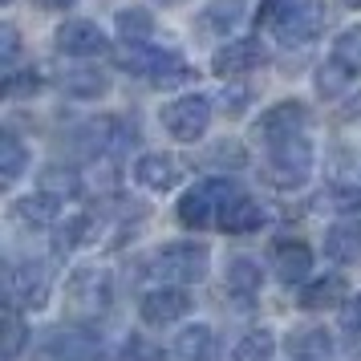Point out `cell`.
Masks as SVG:
<instances>
[{
    "label": "cell",
    "instance_id": "e0dca14e",
    "mask_svg": "<svg viewBox=\"0 0 361 361\" xmlns=\"http://www.w3.org/2000/svg\"><path fill=\"white\" fill-rule=\"evenodd\" d=\"M345 300H349V284H345L341 272L305 280V288H300V305L305 309H333V305H345Z\"/></svg>",
    "mask_w": 361,
    "mask_h": 361
},
{
    "label": "cell",
    "instance_id": "8992f818",
    "mask_svg": "<svg viewBox=\"0 0 361 361\" xmlns=\"http://www.w3.org/2000/svg\"><path fill=\"white\" fill-rule=\"evenodd\" d=\"M235 195V183L228 179H203L195 183L187 195L179 199V224L183 228H207L212 219H219V212H224V203Z\"/></svg>",
    "mask_w": 361,
    "mask_h": 361
},
{
    "label": "cell",
    "instance_id": "f1b7e54d",
    "mask_svg": "<svg viewBox=\"0 0 361 361\" xmlns=\"http://www.w3.org/2000/svg\"><path fill=\"white\" fill-rule=\"evenodd\" d=\"M90 231H94V215H73V219H66V224L57 228L53 247H57V252H73V247L90 244Z\"/></svg>",
    "mask_w": 361,
    "mask_h": 361
},
{
    "label": "cell",
    "instance_id": "ac0fdd59",
    "mask_svg": "<svg viewBox=\"0 0 361 361\" xmlns=\"http://www.w3.org/2000/svg\"><path fill=\"white\" fill-rule=\"evenodd\" d=\"M325 256L333 264H353L361 256V224L357 219H341L325 231Z\"/></svg>",
    "mask_w": 361,
    "mask_h": 361
},
{
    "label": "cell",
    "instance_id": "f35d334b",
    "mask_svg": "<svg viewBox=\"0 0 361 361\" xmlns=\"http://www.w3.org/2000/svg\"><path fill=\"white\" fill-rule=\"evenodd\" d=\"M45 8H66V4H73V0H41Z\"/></svg>",
    "mask_w": 361,
    "mask_h": 361
},
{
    "label": "cell",
    "instance_id": "4dcf8cb0",
    "mask_svg": "<svg viewBox=\"0 0 361 361\" xmlns=\"http://www.w3.org/2000/svg\"><path fill=\"white\" fill-rule=\"evenodd\" d=\"M349 78H353V73H349L341 61H333V57H329V66L317 69V94H321V98H337L345 85H349Z\"/></svg>",
    "mask_w": 361,
    "mask_h": 361
},
{
    "label": "cell",
    "instance_id": "ab89813d",
    "mask_svg": "<svg viewBox=\"0 0 361 361\" xmlns=\"http://www.w3.org/2000/svg\"><path fill=\"white\" fill-rule=\"evenodd\" d=\"M345 4H353V8H361V0H345Z\"/></svg>",
    "mask_w": 361,
    "mask_h": 361
},
{
    "label": "cell",
    "instance_id": "83f0119b",
    "mask_svg": "<svg viewBox=\"0 0 361 361\" xmlns=\"http://www.w3.org/2000/svg\"><path fill=\"white\" fill-rule=\"evenodd\" d=\"M41 191H49L57 199H73L82 191V179H78L73 166H45L41 171Z\"/></svg>",
    "mask_w": 361,
    "mask_h": 361
},
{
    "label": "cell",
    "instance_id": "277c9868",
    "mask_svg": "<svg viewBox=\"0 0 361 361\" xmlns=\"http://www.w3.org/2000/svg\"><path fill=\"white\" fill-rule=\"evenodd\" d=\"M312 175V142L305 134H293L284 142L268 147V183L280 191H296L305 187Z\"/></svg>",
    "mask_w": 361,
    "mask_h": 361
},
{
    "label": "cell",
    "instance_id": "f546056e",
    "mask_svg": "<svg viewBox=\"0 0 361 361\" xmlns=\"http://www.w3.org/2000/svg\"><path fill=\"white\" fill-rule=\"evenodd\" d=\"M333 61H341L349 73H361V25L345 29V33L333 41Z\"/></svg>",
    "mask_w": 361,
    "mask_h": 361
},
{
    "label": "cell",
    "instance_id": "836d02e7",
    "mask_svg": "<svg viewBox=\"0 0 361 361\" xmlns=\"http://www.w3.org/2000/svg\"><path fill=\"white\" fill-rule=\"evenodd\" d=\"M33 90H41V78H37L33 69H8L4 73V98H20V94H33Z\"/></svg>",
    "mask_w": 361,
    "mask_h": 361
},
{
    "label": "cell",
    "instance_id": "30bf717a",
    "mask_svg": "<svg viewBox=\"0 0 361 361\" xmlns=\"http://www.w3.org/2000/svg\"><path fill=\"white\" fill-rule=\"evenodd\" d=\"M305 122H309L305 102H276V106H268V110L256 118L252 138L264 142V147H272V142H284V138L300 134V130H305Z\"/></svg>",
    "mask_w": 361,
    "mask_h": 361
},
{
    "label": "cell",
    "instance_id": "4316f807",
    "mask_svg": "<svg viewBox=\"0 0 361 361\" xmlns=\"http://www.w3.org/2000/svg\"><path fill=\"white\" fill-rule=\"evenodd\" d=\"M106 73L102 69H66L61 73V90L73 98H102L106 94Z\"/></svg>",
    "mask_w": 361,
    "mask_h": 361
},
{
    "label": "cell",
    "instance_id": "d6986e66",
    "mask_svg": "<svg viewBox=\"0 0 361 361\" xmlns=\"http://www.w3.org/2000/svg\"><path fill=\"white\" fill-rule=\"evenodd\" d=\"M288 357L293 361H337V341L325 329H300L288 341Z\"/></svg>",
    "mask_w": 361,
    "mask_h": 361
},
{
    "label": "cell",
    "instance_id": "6da1fadb",
    "mask_svg": "<svg viewBox=\"0 0 361 361\" xmlns=\"http://www.w3.org/2000/svg\"><path fill=\"white\" fill-rule=\"evenodd\" d=\"M66 300H69V312L73 317H102V312L110 309V300H114V276H110V268H102V264H82V268H73V276L66 280Z\"/></svg>",
    "mask_w": 361,
    "mask_h": 361
},
{
    "label": "cell",
    "instance_id": "4fadbf2b",
    "mask_svg": "<svg viewBox=\"0 0 361 361\" xmlns=\"http://www.w3.org/2000/svg\"><path fill=\"white\" fill-rule=\"evenodd\" d=\"M260 61H264L260 41H256V37H235V41L219 45V49L212 53V73H219V78H240L247 69H256Z\"/></svg>",
    "mask_w": 361,
    "mask_h": 361
},
{
    "label": "cell",
    "instance_id": "44dd1931",
    "mask_svg": "<svg viewBox=\"0 0 361 361\" xmlns=\"http://www.w3.org/2000/svg\"><path fill=\"white\" fill-rule=\"evenodd\" d=\"M61 203H66V199L49 195V191H37V195L17 199V215L25 219V224L45 228V224H57V219H61Z\"/></svg>",
    "mask_w": 361,
    "mask_h": 361
},
{
    "label": "cell",
    "instance_id": "1f68e13d",
    "mask_svg": "<svg viewBox=\"0 0 361 361\" xmlns=\"http://www.w3.org/2000/svg\"><path fill=\"white\" fill-rule=\"evenodd\" d=\"M25 337H29V329H25V321H20V309L8 305V312H4V361H17L20 357Z\"/></svg>",
    "mask_w": 361,
    "mask_h": 361
},
{
    "label": "cell",
    "instance_id": "603a6c76",
    "mask_svg": "<svg viewBox=\"0 0 361 361\" xmlns=\"http://www.w3.org/2000/svg\"><path fill=\"white\" fill-rule=\"evenodd\" d=\"M0 179H4V187H17L20 175L29 171V150L20 147V138L13 130H4L0 134Z\"/></svg>",
    "mask_w": 361,
    "mask_h": 361
},
{
    "label": "cell",
    "instance_id": "cb8c5ba5",
    "mask_svg": "<svg viewBox=\"0 0 361 361\" xmlns=\"http://www.w3.org/2000/svg\"><path fill=\"white\" fill-rule=\"evenodd\" d=\"M114 29L126 45H147L150 37H154V17H150L147 8H118Z\"/></svg>",
    "mask_w": 361,
    "mask_h": 361
},
{
    "label": "cell",
    "instance_id": "3957f363",
    "mask_svg": "<svg viewBox=\"0 0 361 361\" xmlns=\"http://www.w3.org/2000/svg\"><path fill=\"white\" fill-rule=\"evenodd\" d=\"M154 276L163 284H199L212 268V247L195 244V240H179L154 252Z\"/></svg>",
    "mask_w": 361,
    "mask_h": 361
},
{
    "label": "cell",
    "instance_id": "d6a6232c",
    "mask_svg": "<svg viewBox=\"0 0 361 361\" xmlns=\"http://www.w3.org/2000/svg\"><path fill=\"white\" fill-rule=\"evenodd\" d=\"M114 361H166V353L154 341H147V337H126Z\"/></svg>",
    "mask_w": 361,
    "mask_h": 361
},
{
    "label": "cell",
    "instance_id": "2e32d148",
    "mask_svg": "<svg viewBox=\"0 0 361 361\" xmlns=\"http://www.w3.org/2000/svg\"><path fill=\"white\" fill-rule=\"evenodd\" d=\"M219 357V341H215L212 325H187L175 337V361H215Z\"/></svg>",
    "mask_w": 361,
    "mask_h": 361
},
{
    "label": "cell",
    "instance_id": "d590c367",
    "mask_svg": "<svg viewBox=\"0 0 361 361\" xmlns=\"http://www.w3.org/2000/svg\"><path fill=\"white\" fill-rule=\"evenodd\" d=\"M329 199H333L337 212H361V187L357 183H353V187H337Z\"/></svg>",
    "mask_w": 361,
    "mask_h": 361
},
{
    "label": "cell",
    "instance_id": "7a4b0ae2",
    "mask_svg": "<svg viewBox=\"0 0 361 361\" xmlns=\"http://www.w3.org/2000/svg\"><path fill=\"white\" fill-rule=\"evenodd\" d=\"M122 66L134 69L138 78H147L150 85H159V90H175V85H187L195 78V69L183 61L179 53L171 49H154V45H130V49L122 53Z\"/></svg>",
    "mask_w": 361,
    "mask_h": 361
},
{
    "label": "cell",
    "instance_id": "9c48e42d",
    "mask_svg": "<svg viewBox=\"0 0 361 361\" xmlns=\"http://www.w3.org/2000/svg\"><path fill=\"white\" fill-rule=\"evenodd\" d=\"M41 361H98L102 357V337H94L90 329L57 325L41 337Z\"/></svg>",
    "mask_w": 361,
    "mask_h": 361
},
{
    "label": "cell",
    "instance_id": "60d3db41",
    "mask_svg": "<svg viewBox=\"0 0 361 361\" xmlns=\"http://www.w3.org/2000/svg\"><path fill=\"white\" fill-rule=\"evenodd\" d=\"M4 4H13V0H4Z\"/></svg>",
    "mask_w": 361,
    "mask_h": 361
},
{
    "label": "cell",
    "instance_id": "8d00e7d4",
    "mask_svg": "<svg viewBox=\"0 0 361 361\" xmlns=\"http://www.w3.org/2000/svg\"><path fill=\"white\" fill-rule=\"evenodd\" d=\"M341 325L349 329V333H361V293L349 296V300L341 305Z\"/></svg>",
    "mask_w": 361,
    "mask_h": 361
},
{
    "label": "cell",
    "instance_id": "7c38bea8",
    "mask_svg": "<svg viewBox=\"0 0 361 361\" xmlns=\"http://www.w3.org/2000/svg\"><path fill=\"white\" fill-rule=\"evenodd\" d=\"M53 41H57V53H66V57H102L110 49L102 25H94V20H66L53 33Z\"/></svg>",
    "mask_w": 361,
    "mask_h": 361
},
{
    "label": "cell",
    "instance_id": "74e56055",
    "mask_svg": "<svg viewBox=\"0 0 361 361\" xmlns=\"http://www.w3.org/2000/svg\"><path fill=\"white\" fill-rule=\"evenodd\" d=\"M288 4H293V0H264V4H260V20H268V25H272V20H276Z\"/></svg>",
    "mask_w": 361,
    "mask_h": 361
},
{
    "label": "cell",
    "instance_id": "5b68a950",
    "mask_svg": "<svg viewBox=\"0 0 361 361\" xmlns=\"http://www.w3.org/2000/svg\"><path fill=\"white\" fill-rule=\"evenodd\" d=\"M4 288H8V305L13 309H41L49 300V288H53V268L45 260L8 264Z\"/></svg>",
    "mask_w": 361,
    "mask_h": 361
},
{
    "label": "cell",
    "instance_id": "52a82bcc",
    "mask_svg": "<svg viewBox=\"0 0 361 361\" xmlns=\"http://www.w3.org/2000/svg\"><path fill=\"white\" fill-rule=\"evenodd\" d=\"M325 4L321 0H293L276 20H272V29H276L280 45H309L317 37L325 33Z\"/></svg>",
    "mask_w": 361,
    "mask_h": 361
},
{
    "label": "cell",
    "instance_id": "ffe728a7",
    "mask_svg": "<svg viewBox=\"0 0 361 361\" xmlns=\"http://www.w3.org/2000/svg\"><path fill=\"white\" fill-rule=\"evenodd\" d=\"M276 276H280V284H305L312 276V247L309 244H280L276 247Z\"/></svg>",
    "mask_w": 361,
    "mask_h": 361
},
{
    "label": "cell",
    "instance_id": "5bb4252c",
    "mask_svg": "<svg viewBox=\"0 0 361 361\" xmlns=\"http://www.w3.org/2000/svg\"><path fill=\"white\" fill-rule=\"evenodd\" d=\"M134 179H138V187H147V191H171L175 183L183 179V163L175 159V154H163V150H150V154H142L138 163H134Z\"/></svg>",
    "mask_w": 361,
    "mask_h": 361
},
{
    "label": "cell",
    "instance_id": "ba28073f",
    "mask_svg": "<svg viewBox=\"0 0 361 361\" xmlns=\"http://www.w3.org/2000/svg\"><path fill=\"white\" fill-rule=\"evenodd\" d=\"M212 126V98L203 94H187V98L163 106V130L179 142H199Z\"/></svg>",
    "mask_w": 361,
    "mask_h": 361
},
{
    "label": "cell",
    "instance_id": "e575fe53",
    "mask_svg": "<svg viewBox=\"0 0 361 361\" xmlns=\"http://www.w3.org/2000/svg\"><path fill=\"white\" fill-rule=\"evenodd\" d=\"M0 53H4V73L17 66V57H20V33H17V25H0Z\"/></svg>",
    "mask_w": 361,
    "mask_h": 361
},
{
    "label": "cell",
    "instance_id": "9a60e30c",
    "mask_svg": "<svg viewBox=\"0 0 361 361\" xmlns=\"http://www.w3.org/2000/svg\"><path fill=\"white\" fill-rule=\"evenodd\" d=\"M219 228L228 235H252V231L264 228V207L252 203L247 195H231L224 203V212H219Z\"/></svg>",
    "mask_w": 361,
    "mask_h": 361
},
{
    "label": "cell",
    "instance_id": "8fae6325",
    "mask_svg": "<svg viewBox=\"0 0 361 361\" xmlns=\"http://www.w3.org/2000/svg\"><path fill=\"white\" fill-rule=\"evenodd\" d=\"M138 312H142L147 325H175L191 312V296H187L183 284H159L138 300Z\"/></svg>",
    "mask_w": 361,
    "mask_h": 361
},
{
    "label": "cell",
    "instance_id": "d4e9b609",
    "mask_svg": "<svg viewBox=\"0 0 361 361\" xmlns=\"http://www.w3.org/2000/svg\"><path fill=\"white\" fill-rule=\"evenodd\" d=\"M272 353H276V333L272 329H252L235 341L231 361H272Z\"/></svg>",
    "mask_w": 361,
    "mask_h": 361
},
{
    "label": "cell",
    "instance_id": "7402d4cb",
    "mask_svg": "<svg viewBox=\"0 0 361 361\" xmlns=\"http://www.w3.org/2000/svg\"><path fill=\"white\" fill-rule=\"evenodd\" d=\"M264 284V268L256 260H247V256H235V260L228 264V293L240 296V300H247V296H256Z\"/></svg>",
    "mask_w": 361,
    "mask_h": 361
},
{
    "label": "cell",
    "instance_id": "484cf974",
    "mask_svg": "<svg viewBox=\"0 0 361 361\" xmlns=\"http://www.w3.org/2000/svg\"><path fill=\"white\" fill-rule=\"evenodd\" d=\"M244 4H247V0H212V4L199 13V25H203L207 33H219V37H224L231 25H235V20L244 17Z\"/></svg>",
    "mask_w": 361,
    "mask_h": 361
}]
</instances>
